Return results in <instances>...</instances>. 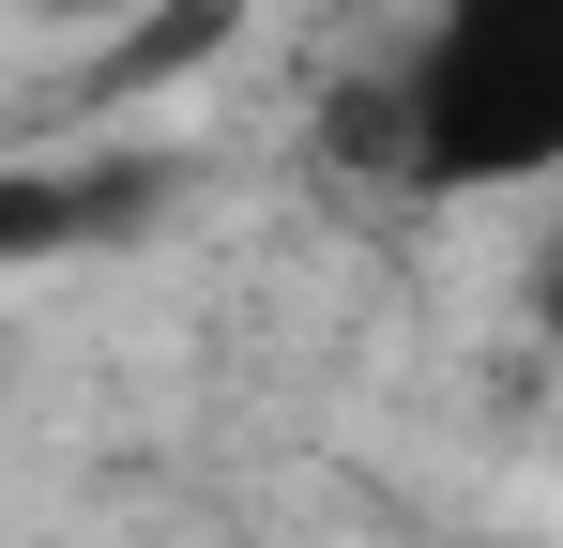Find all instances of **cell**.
<instances>
[{
  "instance_id": "obj_1",
  "label": "cell",
  "mask_w": 563,
  "mask_h": 548,
  "mask_svg": "<svg viewBox=\"0 0 563 548\" xmlns=\"http://www.w3.org/2000/svg\"><path fill=\"white\" fill-rule=\"evenodd\" d=\"M396 183L427 198H503L563 168V0H442L396 46Z\"/></svg>"
},
{
  "instance_id": "obj_2",
  "label": "cell",
  "mask_w": 563,
  "mask_h": 548,
  "mask_svg": "<svg viewBox=\"0 0 563 548\" xmlns=\"http://www.w3.org/2000/svg\"><path fill=\"white\" fill-rule=\"evenodd\" d=\"M153 198H168V168H153V153H62V168H15V183H0V260L122 244Z\"/></svg>"
},
{
  "instance_id": "obj_3",
  "label": "cell",
  "mask_w": 563,
  "mask_h": 548,
  "mask_svg": "<svg viewBox=\"0 0 563 548\" xmlns=\"http://www.w3.org/2000/svg\"><path fill=\"white\" fill-rule=\"evenodd\" d=\"M244 15H260V0H137V15H122V31L92 46V91H107V107H137V91L198 77V62H213Z\"/></svg>"
},
{
  "instance_id": "obj_4",
  "label": "cell",
  "mask_w": 563,
  "mask_h": 548,
  "mask_svg": "<svg viewBox=\"0 0 563 548\" xmlns=\"http://www.w3.org/2000/svg\"><path fill=\"white\" fill-rule=\"evenodd\" d=\"M31 15H62V31H122L137 0H31Z\"/></svg>"
},
{
  "instance_id": "obj_5",
  "label": "cell",
  "mask_w": 563,
  "mask_h": 548,
  "mask_svg": "<svg viewBox=\"0 0 563 548\" xmlns=\"http://www.w3.org/2000/svg\"><path fill=\"white\" fill-rule=\"evenodd\" d=\"M533 305H549V336H563V260H549V289H533Z\"/></svg>"
}]
</instances>
